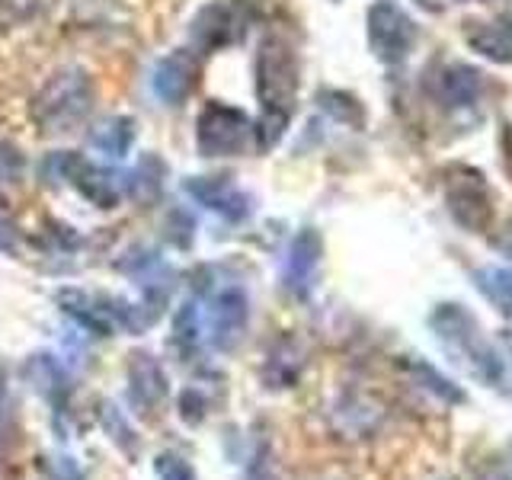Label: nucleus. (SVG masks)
Instances as JSON below:
<instances>
[{
  "label": "nucleus",
  "mask_w": 512,
  "mask_h": 480,
  "mask_svg": "<svg viewBox=\"0 0 512 480\" xmlns=\"http://www.w3.org/2000/svg\"><path fill=\"white\" fill-rule=\"evenodd\" d=\"M256 93H260L263 106L256 138H260V148H272L282 138L288 119H292V106L298 96V58L295 48L282 36H269L260 48V58H256Z\"/></svg>",
  "instance_id": "1"
},
{
  "label": "nucleus",
  "mask_w": 512,
  "mask_h": 480,
  "mask_svg": "<svg viewBox=\"0 0 512 480\" xmlns=\"http://www.w3.org/2000/svg\"><path fill=\"white\" fill-rule=\"evenodd\" d=\"M432 330H436L442 346L452 352V359L461 362L480 381L493 384V388H506L512 381L509 359L480 336V327L461 304H442V308L432 314Z\"/></svg>",
  "instance_id": "2"
},
{
  "label": "nucleus",
  "mask_w": 512,
  "mask_h": 480,
  "mask_svg": "<svg viewBox=\"0 0 512 480\" xmlns=\"http://www.w3.org/2000/svg\"><path fill=\"white\" fill-rule=\"evenodd\" d=\"M96 103L93 77L80 68H64L42 84L32 96V122L42 135H68L87 122Z\"/></svg>",
  "instance_id": "3"
},
{
  "label": "nucleus",
  "mask_w": 512,
  "mask_h": 480,
  "mask_svg": "<svg viewBox=\"0 0 512 480\" xmlns=\"http://www.w3.org/2000/svg\"><path fill=\"white\" fill-rule=\"evenodd\" d=\"M256 135L247 112L224 103H208L196 122V148L202 157H237L250 148Z\"/></svg>",
  "instance_id": "4"
},
{
  "label": "nucleus",
  "mask_w": 512,
  "mask_h": 480,
  "mask_svg": "<svg viewBox=\"0 0 512 480\" xmlns=\"http://www.w3.org/2000/svg\"><path fill=\"white\" fill-rule=\"evenodd\" d=\"M48 167H55L61 180H71L80 196L90 199L96 208H116L125 192V183L109 167H100V164H93V160H84L71 151L52 154L48 157Z\"/></svg>",
  "instance_id": "5"
},
{
  "label": "nucleus",
  "mask_w": 512,
  "mask_h": 480,
  "mask_svg": "<svg viewBox=\"0 0 512 480\" xmlns=\"http://www.w3.org/2000/svg\"><path fill=\"white\" fill-rule=\"evenodd\" d=\"M413 39H416V26L394 0H378L368 10V45H372V52L381 61L388 64L404 61L413 48Z\"/></svg>",
  "instance_id": "6"
},
{
  "label": "nucleus",
  "mask_w": 512,
  "mask_h": 480,
  "mask_svg": "<svg viewBox=\"0 0 512 480\" xmlns=\"http://www.w3.org/2000/svg\"><path fill=\"white\" fill-rule=\"evenodd\" d=\"M250 26V7L244 0H215L199 10V16L192 20V42L205 52L221 45H231L247 32Z\"/></svg>",
  "instance_id": "7"
},
{
  "label": "nucleus",
  "mask_w": 512,
  "mask_h": 480,
  "mask_svg": "<svg viewBox=\"0 0 512 480\" xmlns=\"http://www.w3.org/2000/svg\"><path fill=\"white\" fill-rule=\"evenodd\" d=\"M196 80H199L196 55H192L189 48H176V52L157 61L151 84H154L157 100H164L167 106H180L186 96L196 90Z\"/></svg>",
  "instance_id": "8"
},
{
  "label": "nucleus",
  "mask_w": 512,
  "mask_h": 480,
  "mask_svg": "<svg viewBox=\"0 0 512 480\" xmlns=\"http://www.w3.org/2000/svg\"><path fill=\"white\" fill-rule=\"evenodd\" d=\"M186 192L228 221L250 215V196L237 183H231V176H192V180H186Z\"/></svg>",
  "instance_id": "9"
},
{
  "label": "nucleus",
  "mask_w": 512,
  "mask_h": 480,
  "mask_svg": "<svg viewBox=\"0 0 512 480\" xmlns=\"http://www.w3.org/2000/svg\"><path fill=\"white\" fill-rule=\"evenodd\" d=\"M247 317H250L247 295L240 292V288H224V292H218L212 301V311H208V327H212L215 346L231 349L240 340V333H244Z\"/></svg>",
  "instance_id": "10"
},
{
  "label": "nucleus",
  "mask_w": 512,
  "mask_h": 480,
  "mask_svg": "<svg viewBox=\"0 0 512 480\" xmlns=\"http://www.w3.org/2000/svg\"><path fill=\"white\" fill-rule=\"evenodd\" d=\"M320 253H324V244H320L317 231H311V228L298 231V237L292 240V250H288V260H285V285L292 288L295 295L311 292L317 266H320Z\"/></svg>",
  "instance_id": "11"
},
{
  "label": "nucleus",
  "mask_w": 512,
  "mask_h": 480,
  "mask_svg": "<svg viewBox=\"0 0 512 480\" xmlns=\"http://www.w3.org/2000/svg\"><path fill=\"white\" fill-rule=\"evenodd\" d=\"M128 381H132V400L141 410H154L157 404H164L167 375H164V368L157 365V359L148 356V352L132 356V365H128Z\"/></svg>",
  "instance_id": "12"
},
{
  "label": "nucleus",
  "mask_w": 512,
  "mask_h": 480,
  "mask_svg": "<svg viewBox=\"0 0 512 480\" xmlns=\"http://www.w3.org/2000/svg\"><path fill=\"white\" fill-rule=\"evenodd\" d=\"M477 180L471 176L468 183H455L452 192H448V208H452L455 221L464 224L468 231H484L490 221V199Z\"/></svg>",
  "instance_id": "13"
},
{
  "label": "nucleus",
  "mask_w": 512,
  "mask_h": 480,
  "mask_svg": "<svg viewBox=\"0 0 512 480\" xmlns=\"http://www.w3.org/2000/svg\"><path fill=\"white\" fill-rule=\"evenodd\" d=\"M480 87H484V74L468 68V64H455L448 68L439 80V90H442V100L452 103V106H471L477 103Z\"/></svg>",
  "instance_id": "14"
},
{
  "label": "nucleus",
  "mask_w": 512,
  "mask_h": 480,
  "mask_svg": "<svg viewBox=\"0 0 512 480\" xmlns=\"http://www.w3.org/2000/svg\"><path fill=\"white\" fill-rule=\"evenodd\" d=\"M26 378L52 404H61L64 394H68V375H64V368L52 356H32L26 362Z\"/></svg>",
  "instance_id": "15"
},
{
  "label": "nucleus",
  "mask_w": 512,
  "mask_h": 480,
  "mask_svg": "<svg viewBox=\"0 0 512 480\" xmlns=\"http://www.w3.org/2000/svg\"><path fill=\"white\" fill-rule=\"evenodd\" d=\"M471 45L480 55L500 64H512V20L487 23L471 32Z\"/></svg>",
  "instance_id": "16"
},
{
  "label": "nucleus",
  "mask_w": 512,
  "mask_h": 480,
  "mask_svg": "<svg viewBox=\"0 0 512 480\" xmlns=\"http://www.w3.org/2000/svg\"><path fill=\"white\" fill-rule=\"evenodd\" d=\"M90 141H93V148H100L103 154L122 157V154H128V148H132V141H135V122L125 116L103 119L93 128Z\"/></svg>",
  "instance_id": "17"
},
{
  "label": "nucleus",
  "mask_w": 512,
  "mask_h": 480,
  "mask_svg": "<svg viewBox=\"0 0 512 480\" xmlns=\"http://www.w3.org/2000/svg\"><path fill=\"white\" fill-rule=\"evenodd\" d=\"M160 189H164V164L157 157H144L135 167L132 180H128V192L141 202H151Z\"/></svg>",
  "instance_id": "18"
},
{
  "label": "nucleus",
  "mask_w": 512,
  "mask_h": 480,
  "mask_svg": "<svg viewBox=\"0 0 512 480\" xmlns=\"http://www.w3.org/2000/svg\"><path fill=\"white\" fill-rule=\"evenodd\" d=\"M474 279L490 301L500 308H512V269H480Z\"/></svg>",
  "instance_id": "19"
},
{
  "label": "nucleus",
  "mask_w": 512,
  "mask_h": 480,
  "mask_svg": "<svg viewBox=\"0 0 512 480\" xmlns=\"http://www.w3.org/2000/svg\"><path fill=\"white\" fill-rule=\"evenodd\" d=\"M103 423H106V429H109L112 442H116L125 455H135V452H138V442H135V436H132V429H128V423L122 420V413H119L116 407H106Z\"/></svg>",
  "instance_id": "20"
},
{
  "label": "nucleus",
  "mask_w": 512,
  "mask_h": 480,
  "mask_svg": "<svg viewBox=\"0 0 512 480\" xmlns=\"http://www.w3.org/2000/svg\"><path fill=\"white\" fill-rule=\"evenodd\" d=\"M23 167H26L23 154L16 151L13 144H0V189H7V186H16V183H20Z\"/></svg>",
  "instance_id": "21"
},
{
  "label": "nucleus",
  "mask_w": 512,
  "mask_h": 480,
  "mask_svg": "<svg viewBox=\"0 0 512 480\" xmlns=\"http://www.w3.org/2000/svg\"><path fill=\"white\" fill-rule=\"evenodd\" d=\"M154 471H157L160 480H196V474H192V468L180 455H160L157 464H154Z\"/></svg>",
  "instance_id": "22"
},
{
  "label": "nucleus",
  "mask_w": 512,
  "mask_h": 480,
  "mask_svg": "<svg viewBox=\"0 0 512 480\" xmlns=\"http://www.w3.org/2000/svg\"><path fill=\"white\" fill-rule=\"evenodd\" d=\"M55 480H84V474L77 471V464L71 458H58L55 461Z\"/></svg>",
  "instance_id": "23"
},
{
  "label": "nucleus",
  "mask_w": 512,
  "mask_h": 480,
  "mask_svg": "<svg viewBox=\"0 0 512 480\" xmlns=\"http://www.w3.org/2000/svg\"><path fill=\"white\" fill-rule=\"evenodd\" d=\"M0 394H4V388H0Z\"/></svg>",
  "instance_id": "24"
}]
</instances>
